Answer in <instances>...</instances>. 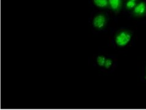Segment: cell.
I'll use <instances>...</instances> for the list:
<instances>
[{
	"label": "cell",
	"mask_w": 146,
	"mask_h": 110,
	"mask_svg": "<svg viewBox=\"0 0 146 110\" xmlns=\"http://www.w3.org/2000/svg\"><path fill=\"white\" fill-rule=\"evenodd\" d=\"M131 35L127 31H121L116 36L115 42L117 45L120 47L125 46L130 41Z\"/></svg>",
	"instance_id": "cell-1"
},
{
	"label": "cell",
	"mask_w": 146,
	"mask_h": 110,
	"mask_svg": "<svg viewBox=\"0 0 146 110\" xmlns=\"http://www.w3.org/2000/svg\"><path fill=\"white\" fill-rule=\"evenodd\" d=\"M106 23V18L105 17V16L103 14L98 15L95 17L94 20H93V24L97 29L101 30L104 28Z\"/></svg>",
	"instance_id": "cell-2"
},
{
	"label": "cell",
	"mask_w": 146,
	"mask_h": 110,
	"mask_svg": "<svg viewBox=\"0 0 146 110\" xmlns=\"http://www.w3.org/2000/svg\"><path fill=\"white\" fill-rule=\"evenodd\" d=\"M146 14V4L142 2L137 5L133 10V14L135 16H143Z\"/></svg>",
	"instance_id": "cell-3"
},
{
	"label": "cell",
	"mask_w": 146,
	"mask_h": 110,
	"mask_svg": "<svg viewBox=\"0 0 146 110\" xmlns=\"http://www.w3.org/2000/svg\"><path fill=\"white\" fill-rule=\"evenodd\" d=\"M109 3L113 11H117L121 7V0H109Z\"/></svg>",
	"instance_id": "cell-4"
},
{
	"label": "cell",
	"mask_w": 146,
	"mask_h": 110,
	"mask_svg": "<svg viewBox=\"0 0 146 110\" xmlns=\"http://www.w3.org/2000/svg\"><path fill=\"white\" fill-rule=\"evenodd\" d=\"M95 5L99 7H106L108 6V0H93Z\"/></svg>",
	"instance_id": "cell-5"
},
{
	"label": "cell",
	"mask_w": 146,
	"mask_h": 110,
	"mask_svg": "<svg viewBox=\"0 0 146 110\" xmlns=\"http://www.w3.org/2000/svg\"><path fill=\"white\" fill-rule=\"evenodd\" d=\"M106 58H105L104 56H99L98 58H97V63L100 66H104L105 61H106Z\"/></svg>",
	"instance_id": "cell-6"
},
{
	"label": "cell",
	"mask_w": 146,
	"mask_h": 110,
	"mask_svg": "<svg viewBox=\"0 0 146 110\" xmlns=\"http://www.w3.org/2000/svg\"><path fill=\"white\" fill-rule=\"evenodd\" d=\"M127 8L128 9H131L133 7H136V3L133 1H129L127 3Z\"/></svg>",
	"instance_id": "cell-7"
},
{
	"label": "cell",
	"mask_w": 146,
	"mask_h": 110,
	"mask_svg": "<svg viewBox=\"0 0 146 110\" xmlns=\"http://www.w3.org/2000/svg\"><path fill=\"white\" fill-rule=\"evenodd\" d=\"M112 61L110 59H106V61H105L104 66L106 69H109L112 66Z\"/></svg>",
	"instance_id": "cell-8"
},
{
	"label": "cell",
	"mask_w": 146,
	"mask_h": 110,
	"mask_svg": "<svg viewBox=\"0 0 146 110\" xmlns=\"http://www.w3.org/2000/svg\"><path fill=\"white\" fill-rule=\"evenodd\" d=\"M129 1H135L136 0H129Z\"/></svg>",
	"instance_id": "cell-9"
},
{
	"label": "cell",
	"mask_w": 146,
	"mask_h": 110,
	"mask_svg": "<svg viewBox=\"0 0 146 110\" xmlns=\"http://www.w3.org/2000/svg\"><path fill=\"white\" fill-rule=\"evenodd\" d=\"M145 78L146 79V75H145Z\"/></svg>",
	"instance_id": "cell-10"
}]
</instances>
